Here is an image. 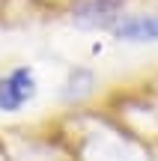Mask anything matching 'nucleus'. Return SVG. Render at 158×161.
Here are the masks:
<instances>
[{
    "label": "nucleus",
    "mask_w": 158,
    "mask_h": 161,
    "mask_svg": "<svg viewBox=\"0 0 158 161\" xmlns=\"http://www.w3.org/2000/svg\"><path fill=\"white\" fill-rule=\"evenodd\" d=\"M39 92V78L30 66H15L0 75V114H18Z\"/></svg>",
    "instance_id": "1"
},
{
    "label": "nucleus",
    "mask_w": 158,
    "mask_h": 161,
    "mask_svg": "<svg viewBox=\"0 0 158 161\" xmlns=\"http://www.w3.org/2000/svg\"><path fill=\"white\" fill-rule=\"evenodd\" d=\"M111 33L128 45H155L158 42V12H140V15H119Z\"/></svg>",
    "instance_id": "2"
},
{
    "label": "nucleus",
    "mask_w": 158,
    "mask_h": 161,
    "mask_svg": "<svg viewBox=\"0 0 158 161\" xmlns=\"http://www.w3.org/2000/svg\"><path fill=\"white\" fill-rule=\"evenodd\" d=\"M119 6H123V0H81L75 6L72 21L84 30H105L117 24Z\"/></svg>",
    "instance_id": "3"
},
{
    "label": "nucleus",
    "mask_w": 158,
    "mask_h": 161,
    "mask_svg": "<svg viewBox=\"0 0 158 161\" xmlns=\"http://www.w3.org/2000/svg\"><path fill=\"white\" fill-rule=\"evenodd\" d=\"M95 86V78L87 69H75L69 75V80L63 84V102H81L84 96H90Z\"/></svg>",
    "instance_id": "4"
}]
</instances>
